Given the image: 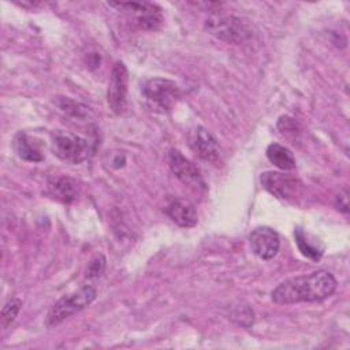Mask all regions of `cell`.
I'll return each mask as SVG.
<instances>
[{"mask_svg":"<svg viewBox=\"0 0 350 350\" xmlns=\"http://www.w3.org/2000/svg\"><path fill=\"white\" fill-rule=\"evenodd\" d=\"M168 163H170L171 171L183 183L191 185V186H196V187H204L205 186L200 170L189 159H186L179 150H175V149L170 150Z\"/></svg>","mask_w":350,"mask_h":350,"instance_id":"obj_10","label":"cell"},{"mask_svg":"<svg viewBox=\"0 0 350 350\" xmlns=\"http://www.w3.org/2000/svg\"><path fill=\"white\" fill-rule=\"evenodd\" d=\"M167 215L180 227H193L197 223V212L194 206L182 198H174L165 208Z\"/></svg>","mask_w":350,"mask_h":350,"instance_id":"obj_12","label":"cell"},{"mask_svg":"<svg viewBox=\"0 0 350 350\" xmlns=\"http://www.w3.org/2000/svg\"><path fill=\"white\" fill-rule=\"evenodd\" d=\"M232 320H235L238 324L241 325H245V327H249L253 324L254 321V316H253V312L247 308V306H241V308H237V310L232 313Z\"/></svg>","mask_w":350,"mask_h":350,"instance_id":"obj_21","label":"cell"},{"mask_svg":"<svg viewBox=\"0 0 350 350\" xmlns=\"http://www.w3.org/2000/svg\"><path fill=\"white\" fill-rule=\"evenodd\" d=\"M105 269V258L103 254L96 256L93 260H90L88 268H86V278L89 279H94L103 275Z\"/></svg>","mask_w":350,"mask_h":350,"instance_id":"obj_19","label":"cell"},{"mask_svg":"<svg viewBox=\"0 0 350 350\" xmlns=\"http://www.w3.org/2000/svg\"><path fill=\"white\" fill-rule=\"evenodd\" d=\"M142 93L146 105L159 113L170 112L180 98L179 86L170 79L152 78L145 82Z\"/></svg>","mask_w":350,"mask_h":350,"instance_id":"obj_3","label":"cell"},{"mask_svg":"<svg viewBox=\"0 0 350 350\" xmlns=\"http://www.w3.org/2000/svg\"><path fill=\"white\" fill-rule=\"evenodd\" d=\"M112 7L133 14L134 23L144 30H157L163 23L160 8L150 3H108Z\"/></svg>","mask_w":350,"mask_h":350,"instance_id":"obj_8","label":"cell"},{"mask_svg":"<svg viewBox=\"0 0 350 350\" xmlns=\"http://www.w3.org/2000/svg\"><path fill=\"white\" fill-rule=\"evenodd\" d=\"M21 308H22V301L18 297H14L5 302L0 314V325L3 329L8 328L15 321Z\"/></svg>","mask_w":350,"mask_h":350,"instance_id":"obj_17","label":"cell"},{"mask_svg":"<svg viewBox=\"0 0 350 350\" xmlns=\"http://www.w3.org/2000/svg\"><path fill=\"white\" fill-rule=\"evenodd\" d=\"M189 145L191 150L204 161L213 165L223 163V150L216 138L204 127L198 126L189 134Z\"/></svg>","mask_w":350,"mask_h":350,"instance_id":"obj_7","label":"cell"},{"mask_svg":"<svg viewBox=\"0 0 350 350\" xmlns=\"http://www.w3.org/2000/svg\"><path fill=\"white\" fill-rule=\"evenodd\" d=\"M51 149L60 160L71 164H79L90 154V145L85 138L62 130L52 133Z\"/></svg>","mask_w":350,"mask_h":350,"instance_id":"obj_4","label":"cell"},{"mask_svg":"<svg viewBox=\"0 0 350 350\" xmlns=\"http://www.w3.org/2000/svg\"><path fill=\"white\" fill-rule=\"evenodd\" d=\"M268 160L278 168L283 171H290L295 168V159L291 150L280 144H271L267 148Z\"/></svg>","mask_w":350,"mask_h":350,"instance_id":"obj_15","label":"cell"},{"mask_svg":"<svg viewBox=\"0 0 350 350\" xmlns=\"http://www.w3.org/2000/svg\"><path fill=\"white\" fill-rule=\"evenodd\" d=\"M96 288L89 284L81 287L79 290L68 295H64L49 309L46 316V324L52 327L62 323L64 319L89 306L96 299Z\"/></svg>","mask_w":350,"mask_h":350,"instance_id":"obj_5","label":"cell"},{"mask_svg":"<svg viewBox=\"0 0 350 350\" xmlns=\"http://www.w3.org/2000/svg\"><path fill=\"white\" fill-rule=\"evenodd\" d=\"M294 237H295L298 249L301 250V253L304 256H306L308 258H310L313 261L320 260V257L323 256L324 247H323V245H320L319 241H310L308 234H305L301 228H295Z\"/></svg>","mask_w":350,"mask_h":350,"instance_id":"obj_16","label":"cell"},{"mask_svg":"<svg viewBox=\"0 0 350 350\" xmlns=\"http://www.w3.org/2000/svg\"><path fill=\"white\" fill-rule=\"evenodd\" d=\"M49 193L53 198L62 201V202H71L77 198L78 194V185L71 178H57L52 180L48 186Z\"/></svg>","mask_w":350,"mask_h":350,"instance_id":"obj_13","label":"cell"},{"mask_svg":"<svg viewBox=\"0 0 350 350\" xmlns=\"http://www.w3.org/2000/svg\"><path fill=\"white\" fill-rule=\"evenodd\" d=\"M249 242L253 253L262 260L273 258L280 247L278 232L267 226L254 228L249 237Z\"/></svg>","mask_w":350,"mask_h":350,"instance_id":"obj_9","label":"cell"},{"mask_svg":"<svg viewBox=\"0 0 350 350\" xmlns=\"http://www.w3.org/2000/svg\"><path fill=\"white\" fill-rule=\"evenodd\" d=\"M205 30L228 44H242L252 37V30L241 18L234 15L213 12L205 21Z\"/></svg>","mask_w":350,"mask_h":350,"instance_id":"obj_2","label":"cell"},{"mask_svg":"<svg viewBox=\"0 0 350 350\" xmlns=\"http://www.w3.org/2000/svg\"><path fill=\"white\" fill-rule=\"evenodd\" d=\"M260 180L265 190H268L271 194L282 200L293 197L298 187V180L295 178L273 171H267L261 174Z\"/></svg>","mask_w":350,"mask_h":350,"instance_id":"obj_11","label":"cell"},{"mask_svg":"<svg viewBox=\"0 0 350 350\" xmlns=\"http://www.w3.org/2000/svg\"><path fill=\"white\" fill-rule=\"evenodd\" d=\"M336 288V279L328 271L319 269L309 275L290 278L272 291V301L279 305L317 302L328 298Z\"/></svg>","mask_w":350,"mask_h":350,"instance_id":"obj_1","label":"cell"},{"mask_svg":"<svg viewBox=\"0 0 350 350\" xmlns=\"http://www.w3.org/2000/svg\"><path fill=\"white\" fill-rule=\"evenodd\" d=\"M127 86L129 72L122 62H116L111 70L107 101L113 113H123L127 105Z\"/></svg>","mask_w":350,"mask_h":350,"instance_id":"obj_6","label":"cell"},{"mask_svg":"<svg viewBox=\"0 0 350 350\" xmlns=\"http://www.w3.org/2000/svg\"><path fill=\"white\" fill-rule=\"evenodd\" d=\"M14 146H15L18 156L26 161L38 163L44 159V154H42L40 146L25 133H19L16 135Z\"/></svg>","mask_w":350,"mask_h":350,"instance_id":"obj_14","label":"cell"},{"mask_svg":"<svg viewBox=\"0 0 350 350\" xmlns=\"http://www.w3.org/2000/svg\"><path fill=\"white\" fill-rule=\"evenodd\" d=\"M57 105L62 111H64L66 113L74 116V118H78V119H82V118H86L90 112V108L86 107L85 104H81V103H77V101H72L67 97H62L59 98L57 101Z\"/></svg>","mask_w":350,"mask_h":350,"instance_id":"obj_18","label":"cell"},{"mask_svg":"<svg viewBox=\"0 0 350 350\" xmlns=\"http://www.w3.org/2000/svg\"><path fill=\"white\" fill-rule=\"evenodd\" d=\"M278 129L283 135H287V137H295V134L299 133L298 123L290 116H282L278 120Z\"/></svg>","mask_w":350,"mask_h":350,"instance_id":"obj_20","label":"cell"}]
</instances>
